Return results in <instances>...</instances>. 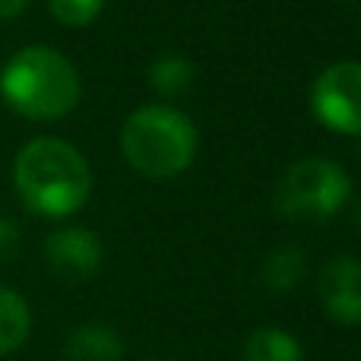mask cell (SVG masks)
Instances as JSON below:
<instances>
[{
  "mask_svg": "<svg viewBox=\"0 0 361 361\" xmlns=\"http://www.w3.org/2000/svg\"><path fill=\"white\" fill-rule=\"evenodd\" d=\"M48 6L57 23L70 25V29H82V25L95 23L105 0H48Z\"/></svg>",
  "mask_w": 361,
  "mask_h": 361,
  "instance_id": "4fadbf2b",
  "label": "cell"
},
{
  "mask_svg": "<svg viewBox=\"0 0 361 361\" xmlns=\"http://www.w3.org/2000/svg\"><path fill=\"white\" fill-rule=\"evenodd\" d=\"M29 6V0H0V19H13Z\"/></svg>",
  "mask_w": 361,
  "mask_h": 361,
  "instance_id": "9a60e30c",
  "label": "cell"
},
{
  "mask_svg": "<svg viewBox=\"0 0 361 361\" xmlns=\"http://www.w3.org/2000/svg\"><path fill=\"white\" fill-rule=\"evenodd\" d=\"M352 219H355V228L361 231V200H358V203H355V216H352Z\"/></svg>",
  "mask_w": 361,
  "mask_h": 361,
  "instance_id": "2e32d148",
  "label": "cell"
},
{
  "mask_svg": "<svg viewBox=\"0 0 361 361\" xmlns=\"http://www.w3.org/2000/svg\"><path fill=\"white\" fill-rule=\"evenodd\" d=\"M102 241L82 225L57 228L44 241V260L67 282H89L102 269Z\"/></svg>",
  "mask_w": 361,
  "mask_h": 361,
  "instance_id": "8992f818",
  "label": "cell"
},
{
  "mask_svg": "<svg viewBox=\"0 0 361 361\" xmlns=\"http://www.w3.org/2000/svg\"><path fill=\"white\" fill-rule=\"evenodd\" d=\"M307 273V260H305V250L295 247V244H282L276 247L273 254H267L260 267V282L267 292L273 295H288L298 288V282L305 279Z\"/></svg>",
  "mask_w": 361,
  "mask_h": 361,
  "instance_id": "9c48e42d",
  "label": "cell"
},
{
  "mask_svg": "<svg viewBox=\"0 0 361 361\" xmlns=\"http://www.w3.org/2000/svg\"><path fill=\"white\" fill-rule=\"evenodd\" d=\"M121 149L133 171L149 180H169L190 169L197 156V127L169 105H143L121 127Z\"/></svg>",
  "mask_w": 361,
  "mask_h": 361,
  "instance_id": "3957f363",
  "label": "cell"
},
{
  "mask_svg": "<svg viewBox=\"0 0 361 361\" xmlns=\"http://www.w3.org/2000/svg\"><path fill=\"white\" fill-rule=\"evenodd\" d=\"M70 361H121L124 358V339L114 326L105 324H80L67 336Z\"/></svg>",
  "mask_w": 361,
  "mask_h": 361,
  "instance_id": "ba28073f",
  "label": "cell"
},
{
  "mask_svg": "<svg viewBox=\"0 0 361 361\" xmlns=\"http://www.w3.org/2000/svg\"><path fill=\"white\" fill-rule=\"evenodd\" d=\"M0 95L16 114L29 121L67 118L80 105V73L48 44H29L6 61L0 73Z\"/></svg>",
  "mask_w": 361,
  "mask_h": 361,
  "instance_id": "7a4b0ae2",
  "label": "cell"
},
{
  "mask_svg": "<svg viewBox=\"0 0 361 361\" xmlns=\"http://www.w3.org/2000/svg\"><path fill=\"white\" fill-rule=\"evenodd\" d=\"M352 197V180L343 165L330 159H298L282 171L273 193V206L288 222H326Z\"/></svg>",
  "mask_w": 361,
  "mask_h": 361,
  "instance_id": "277c9868",
  "label": "cell"
},
{
  "mask_svg": "<svg viewBox=\"0 0 361 361\" xmlns=\"http://www.w3.org/2000/svg\"><path fill=\"white\" fill-rule=\"evenodd\" d=\"M13 184L32 212L63 219L86 206L92 193V169L67 140L35 137L13 162Z\"/></svg>",
  "mask_w": 361,
  "mask_h": 361,
  "instance_id": "6da1fadb",
  "label": "cell"
},
{
  "mask_svg": "<svg viewBox=\"0 0 361 361\" xmlns=\"http://www.w3.org/2000/svg\"><path fill=\"white\" fill-rule=\"evenodd\" d=\"M320 301L336 324H361V260L358 257H333L320 269Z\"/></svg>",
  "mask_w": 361,
  "mask_h": 361,
  "instance_id": "52a82bcc",
  "label": "cell"
},
{
  "mask_svg": "<svg viewBox=\"0 0 361 361\" xmlns=\"http://www.w3.org/2000/svg\"><path fill=\"white\" fill-rule=\"evenodd\" d=\"M149 86L156 89L159 95H165V99L187 92V89L193 86V63L180 54L156 57L149 67Z\"/></svg>",
  "mask_w": 361,
  "mask_h": 361,
  "instance_id": "7c38bea8",
  "label": "cell"
},
{
  "mask_svg": "<svg viewBox=\"0 0 361 361\" xmlns=\"http://www.w3.org/2000/svg\"><path fill=\"white\" fill-rule=\"evenodd\" d=\"M16 247H19V228H16V222H10V219L0 216V263L10 260V257L16 254Z\"/></svg>",
  "mask_w": 361,
  "mask_h": 361,
  "instance_id": "5bb4252c",
  "label": "cell"
},
{
  "mask_svg": "<svg viewBox=\"0 0 361 361\" xmlns=\"http://www.w3.org/2000/svg\"><path fill=\"white\" fill-rule=\"evenodd\" d=\"M244 361H305L301 343L279 326H260L244 343Z\"/></svg>",
  "mask_w": 361,
  "mask_h": 361,
  "instance_id": "8fae6325",
  "label": "cell"
},
{
  "mask_svg": "<svg viewBox=\"0 0 361 361\" xmlns=\"http://www.w3.org/2000/svg\"><path fill=\"white\" fill-rule=\"evenodd\" d=\"M358 152H361V133H358Z\"/></svg>",
  "mask_w": 361,
  "mask_h": 361,
  "instance_id": "e0dca14e",
  "label": "cell"
},
{
  "mask_svg": "<svg viewBox=\"0 0 361 361\" xmlns=\"http://www.w3.org/2000/svg\"><path fill=\"white\" fill-rule=\"evenodd\" d=\"M32 330V311L25 298L13 288L0 286V358L23 349Z\"/></svg>",
  "mask_w": 361,
  "mask_h": 361,
  "instance_id": "30bf717a",
  "label": "cell"
},
{
  "mask_svg": "<svg viewBox=\"0 0 361 361\" xmlns=\"http://www.w3.org/2000/svg\"><path fill=\"white\" fill-rule=\"evenodd\" d=\"M311 111L333 133H361V63L343 61L314 80Z\"/></svg>",
  "mask_w": 361,
  "mask_h": 361,
  "instance_id": "5b68a950",
  "label": "cell"
}]
</instances>
